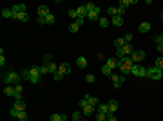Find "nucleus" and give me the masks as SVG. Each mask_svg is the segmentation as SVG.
I'll list each match as a JSON object with an SVG mask.
<instances>
[{"mask_svg": "<svg viewBox=\"0 0 163 121\" xmlns=\"http://www.w3.org/2000/svg\"><path fill=\"white\" fill-rule=\"evenodd\" d=\"M132 65H134V62H132V58L130 56H127V58H123L122 62H120V74L123 76H129L130 74V69H132Z\"/></svg>", "mask_w": 163, "mask_h": 121, "instance_id": "1", "label": "nucleus"}, {"mask_svg": "<svg viewBox=\"0 0 163 121\" xmlns=\"http://www.w3.org/2000/svg\"><path fill=\"white\" fill-rule=\"evenodd\" d=\"M2 80H4L6 85H16V83H20L22 76H20L18 72H15V71H9V72H6V74L2 76Z\"/></svg>", "mask_w": 163, "mask_h": 121, "instance_id": "2", "label": "nucleus"}, {"mask_svg": "<svg viewBox=\"0 0 163 121\" xmlns=\"http://www.w3.org/2000/svg\"><path fill=\"white\" fill-rule=\"evenodd\" d=\"M130 76L134 78H147V67H143L141 63H134L130 69Z\"/></svg>", "mask_w": 163, "mask_h": 121, "instance_id": "3", "label": "nucleus"}, {"mask_svg": "<svg viewBox=\"0 0 163 121\" xmlns=\"http://www.w3.org/2000/svg\"><path fill=\"white\" fill-rule=\"evenodd\" d=\"M29 72H31V83L33 85H36V83H40V80H42V74H40V65H33V69H29Z\"/></svg>", "mask_w": 163, "mask_h": 121, "instance_id": "4", "label": "nucleus"}, {"mask_svg": "<svg viewBox=\"0 0 163 121\" xmlns=\"http://www.w3.org/2000/svg\"><path fill=\"white\" fill-rule=\"evenodd\" d=\"M147 78H150V80H161L163 78V71H159L158 67H149L147 69Z\"/></svg>", "mask_w": 163, "mask_h": 121, "instance_id": "5", "label": "nucleus"}, {"mask_svg": "<svg viewBox=\"0 0 163 121\" xmlns=\"http://www.w3.org/2000/svg\"><path fill=\"white\" fill-rule=\"evenodd\" d=\"M145 56H147V52H145V51H141V49H134V52L130 54V58H132V62H134V63L143 62V60H145Z\"/></svg>", "mask_w": 163, "mask_h": 121, "instance_id": "6", "label": "nucleus"}, {"mask_svg": "<svg viewBox=\"0 0 163 121\" xmlns=\"http://www.w3.org/2000/svg\"><path fill=\"white\" fill-rule=\"evenodd\" d=\"M111 80H112L114 89H120V87L123 85V81H125V78H123L122 74H114V72H112V76H111Z\"/></svg>", "mask_w": 163, "mask_h": 121, "instance_id": "7", "label": "nucleus"}, {"mask_svg": "<svg viewBox=\"0 0 163 121\" xmlns=\"http://www.w3.org/2000/svg\"><path fill=\"white\" fill-rule=\"evenodd\" d=\"M100 13H102V9L100 7H94L91 13H87V20H91V22H96V20H100Z\"/></svg>", "mask_w": 163, "mask_h": 121, "instance_id": "8", "label": "nucleus"}, {"mask_svg": "<svg viewBox=\"0 0 163 121\" xmlns=\"http://www.w3.org/2000/svg\"><path fill=\"white\" fill-rule=\"evenodd\" d=\"M51 15V11L47 6H38V18H47Z\"/></svg>", "mask_w": 163, "mask_h": 121, "instance_id": "9", "label": "nucleus"}, {"mask_svg": "<svg viewBox=\"0 0 163 121\" xmlns=\"http://www.w3.org/2000/svg\"><path fill=\"white\" fill-rule=\"evenodd\" d=\"M71 63H67V62H63V63H60V67H58V72H62L63 76L65 74H71Z\"/></svg>", "mask_w": 163, "mask_h": 121, "instance_id": "10", "label": "nucleus"}, {"mask_svg": "<svg viewBox=\"0 0 163 121\" xmlns=\"http://www.w3.org/2000/svg\"><path fill=\"white\" fill-rule=\"evenodd\" d=\"M82 114L85 117H89V116H94L96 114V107H91V105H87L85 108H82Z\"/></svg>", "mask_w": 163, "mask_h": 121, "instance_id": "11", "label": "nucleus"}, {"mask_svg": "<svg viewBox=\"0 0 163 121\" xmlns=\"http://www.w3.org/2000/svg\"><path fill=\"white\" fill-rule=\"evenodd\" d=\"M105 63H107L112 71H114V69H120V60H118V58H114V56H112V58H109Z\"/></svg>", "mask_w": 163, "mask_h": 121, "instance_id": "12", "label": "nucleus"}, {"mask_svg": "<svg viewBox=\"0 0 163 121\" xmlns=\"http://www.w3.org/2000/svg\"><path fill=\"white\" fill-rule=\"evenodd\" d=\"M150 27H152V25H150V22H141V24L138 25V31H140V33H149V31H150Z\"/></svg>", "mask_w": 163, "mask_h": 121, "instance_id": "13", "label": "nucleus"}, {"mask_svg": "<svg viewBox=\"0 0 163 121\" xmlns=\"http://www.w3.org/2000/svg\"><path fill=\"white\" fill-rule=\"evenodd\" d=\"M111 25L122 27V25H123V16H114V18H111Z\"/></svg>", "mask_w": 163, "mask_h": 121, "instance_id": "14", "label": "nucleus"}, {"mask_svg": "<svg viewBox=\"0 0 163 121\" xmlns=\"http://www.w3.org/2000/svg\"><path fill=\"white\" fill-rule=\"evenodd\" d=\"M85 100H87V103H89L91 107H98V105H100L98 98H94V96H89V94H87V96H85Z\"/></svg>", "mask_w": 163, "mask_h": 121, "instance_id": "15", "label": "nucleus"}, {"mask_svg": "<svg viewBox=\"0 0 163 121\" xmlns=\"http://www.w3.org/2000/svg\"><path fill=\"white\" fill-rule=\"evenodd\" d=\"M11 9H13L15 13H27V6H26V4H18V6H13Z\"/></svg>", "mask_w": 163, "mask_h": 121, "instance_id": "16", "label": "nucleus"}, {"mask_svg": "<svg viewBox=\"0 0 163 121\" xmlns=\"http://www.w3.org/2000/svg\"><path fill=\"white\" fill-rule=\"evenodd\" d=\"M76 11H78V18H85L87 20V7L85 6H78Z\"/></svg>", "mask_w": 163, "mask_h": 121, "instance_id": "17", "label": "nucleus"}, {"mask_svg": "<svg viewBox=\"0 0 163 121\" xmlns=\"http://www.w3.org/2000/svg\"><path fill=\"white\" fill-rule=\"evenodd\" d=\"M114 45H116V49H123V47L127 45V42H125V38L120 36V38H116V40H114Z\"/></svg>", "mask_w": 163, "mask_h": 121, "instance_id": "18", "label": "nucleus"}, {"mask_svg": "<svg viewBox=\"0 0 163 121\" xmlns=\"http://www.w3.org/2000/svg\"><path fill=\"white\" fill-rule=\"evenodd\" d=\"M107 107H109V112H116L120 105H118V101H116V100H111V101L107 103Z\"/></svg>", "mask_w": 163, "mask_h": 121, "instance_id": "19", "label": "nucleus"}, {"mask_svg": "<svg viewBox=\"0 0 163 121\" xmlns=\"http://www.w3.org/2000/svg\"><path fill=\"white\" fill-rule=\"evenodd\" d=\"M102 74H103V76H109V78H111V76H112V69L105 63V65H102Z\"/></svg>", "mask_w": 163, "mask_h": 121, "instance_id": "20", "label": "nucleus"}, {"mask_svg": "<svg viewBox=\"0 0 163 121\" xmlns=\"http://www.w3.org/2000/svg\"><path fill=\"white\" fill-rule=\"evenodd\" d=\"M76 65H78L80 69H85V67H87V58H85V56H80L78 60H76Z\"/></svg>", "mask_w": 163, "mask_h": 121, "instance_id": "21", "label": "nucleus"}, {"mask_svg": "<svg viewBox=\"0 0 163 121\" xmlns=\"http://www.w3.org/2000/svg\"><path fill=\"white\" fill-rule=\"evenodd\" d=\"M98 24H100V27H109V25H111V18H102L100 16V20H98Z\"/></svg>", "mask_w": 163, "mask_h": 121, "instance_id": "22", "label": "nucleus"}, {"mask_svg": "<svg viewBox=\"0 0 163 121\" xmlns=\"http://www.w3.org/2000/svg\"><path fill=\"white\" fill-rule=\"evenodd\" d=\"M4 94H6V96H15V85H6Z\"/></svg>", "mask_w": 163, "mask_h": 121, "instance_id": "23", "label": "nucleus"}, {"mask_svg": "<svg viewBox=\"0 0 163 121\" xmlns=\"http://www.w3.org/2000/svg\"><path fill=\"white\" fill-rule=\"evenodd\" d=\"M96 112H102V114H109V107L105 103H100L96 107Z\"/></svg>", "mask_w": 163, "mask_h": 121, "instance_id": "24", "label": "nucleus"}, {"mask_svg": "<svg viewBox=\"0 0 163 121\" xmlns=\"http://www.w3.org/2000/svg\"><path fill=\"white\" fill-rule=\"evenodd\" d=\"M58 67L60 65H56V63H47V69H49V74H54V72H58Z\"/></svg>", "mask_w": 163, "mask_h": 121, "instance_id": "25", "label": "nucleus"}, {"mask_svg": "<svg viewBox=\"0 0 163 121\" xmlns=\"http://www.w3.org/2000/svg\"><path fill=\"white\" fill-rule=\"evenodd\" d=\"M13 108H16L18 112H24V110H26V103H24V101H15V107H13Z\"/></svg>", "mask_w": 163, "mask_h": 121, "instance_id": "26", "label": "nucleus"}, {"mask_svg": "<svg viewBox=\"0 0 163 121\" xmlns=\"http://www.w3.org/2000/svg\"><path fill=\"white\" fill-rule=\"evenodd\" d=\"M122 51L125 52V56H130V54H132V52H134V47H132V45H130V43H127V45H125V47H123Z\"/></svg>", "mask_w": 163, "mask_h": 121, "instance_id": "27", "label": "nucleus"}, {"mask_svg": "<svg viewBox=\"0 0 163 121\" xmlns=\"http://www.w3.org/2000/svg\"><path fill=\"white\" fill-rule=\"evenodd\" d=\"M120 6L127 9L129 6H136V0H122V2H120Z\"/></svg>", "mask_w": 163, "mask_h": 121, "instance_id": "28", "label": "nucleus"}, {"mask_svg": "<svg viewBox=\"0 0 163 121\" xmlns=\"http://www.w3.org/2000/svg\"><path fill=\"white\" fill-rule=\"evenodd\" d=\"M107 15L111 16V18L118 16V7H107Z\"/></svg>", "mask_w": 163, "mask_h": 121, "instance_id": "29", "label": "nucleus"}, {"mask_svg": "<svg viewBox=\"0 0 163 121\" xmlns=\"http://www.w3.org/2000/svg\"><path fill=\"white\" fill-rule=\"evenodd\" d=\"M2 16H4V18H11V20H13V9H2Z\"/></svg>", "mask_w": 163, "mask_h": 121, "instance_id": "30", "label": "nucleus"}, {"mask_svg": "<svg viewBox=\"0 0 163 121\" xmlns=\"http://www.w3.org/2000/svg\"><path fill=\"white\" fill-rule=\"evenodd\" d=\"M114 58H118L120 62H122V60H123V58H127V56H125V52H123L122 49H116V54H114Z\"/></svg>", "mask_w": 163, "mask_h": 121, "instance_id": "31", "label": "nucleus"}, {"mask_svg": "<svg viewBox=\"0 0 163 121\" xmlns=\"http://www.w3.org/2000/svg\"><path fill=\"white\" fill-rule=\"evenodd\" d=\"M20 76H22V80H31V72H29V69H24L20 72Z\"/></svg>", "mask_w": 163, "mask_h": 121, "instance_id": "32", "label": "nucleus"}, {"mask_svg": "<svg viewBox=\"0 0 163 121\" xmlns=\"http://www.w3.org/2000/svg\"><path fill=\"white\" fill-rule=\"evenodd\" d=\"M82 116H83V114H82L80 110H74L71 117H73V121H80V119H82Z\"/></svg>", "mask_w": 163, "mask_h": 121, "instance_id": "33", "label": "nucleus"}, {"mask_svg": "<svg viewBox=\"0 0 163 121\" xmlns=\"http://www.w3.org/2000/svg\"><path fill=\"white\" fill-rule=\"evenodd\" d=\"M29 20V13H18V22H27Z\"/></svg>", "mask_w": 163, "mask_h": 121, "instance_id": "34", "label": "nucleus"}, {"mask_svg": "<svg viewBox=\"0 0 163 121\" xmlns=\"http://www.w3.org/2000/svg\"><path fill=\"white\" fill-rule=\"evenodd\" d=\"M54 22H56V18H54V15L51 13V15H49V16L46 18V24H47V25H53V24H54Z\"/></svg>", "mask_w": 163, "mask_h": 121, "instance_id": "35", "label": "nucleus"}, {"mask_svg": "<svg viewBox=\"0 0 163 121\" xmlns=\"http://www.w3.org/2000/svg\"><path fill=\"white\" fill-rule=\"evenodd\" d=\"M69 31H71V33H78V31H80V25L76 24V22H73V24L69 25Z\"/></svg>", "mask_w": 163, "mask_h": 121, "instance_id": "36", "label": "nucleus"}, {"mask_svg": "<svg viewBox=\"0 0 163 121\" xmlns=\"http://www.w3.org/2000/svg\"><path fill=\"white\" fill-rule=\"evenodd\" d=\"M94 117H96L98 121H107V114H102V112H96Z\"/></svg>", "mask_w": 163, "mask_h": 121, "instance_id": "37", "label": "nucleus"}, {"mask_svg": "<svg viewBox=\"0 0 163 121\" xmlns=\"http://www.w3.org/2000/svg\"><path fill=\"white\" fill-rule=\"evenodd\" d=\"M16 119H18V121H27V112H26V110H24V112H18Z\"/></svg>", "mask_w": 163, "mask_h": 121, "instance_id": "38", "label": "nucleus"}, {"mask_svg": "<svg viewBox=\"0 0 163 121\" xmlns=\"http://www.w3.org/2000/svg\"><path fill=\"white\" fill-rule=\"evenodd\" d=\"M154 67H158L159 71H163V56H159V58L156 60V63H154Z\"/></svg>", "mask_w": 163, "mask_h": 121, "instance_id": "39", "label": "nucleus"}, {"mask_svg": "<svg viewBox=\"0 0 163 121\" xmlns=\"http://www.w3.org/2000/svg\"><path fill=\"white\" fill-rule=\"evenodd\" d=\"M0 67H6V56H4V49H0Z\"/></svg>", "mask_w": 163, "mask_h": 121, "instance_id": "40", "label": "nucleus"}, {"mask_svg": "<svg viewBox=\"0 0 163 121\" xmlns=\"http://www.w3.org/2000/svg\"><path fill=\"white\" fill-rule=\"evenodd\" d=\"M85 81L89 83V85H91V83H94V81H96V78H94V74H87V76H85Z\"/></svg>", "mask_w": 163, "mask_h": 121, "instance_id": "41", "label": "nucleus"}, {"mask_svg": "<svg viewBox=\"0 0 163 121\" xmlns=\"http://www.w3.org/2000/svg\"><path fill=\"white\" fill-rule=\"evenodd\" d=\"M62 78H63L62 72H54V74H53V80H54V81H62Z\"/></svg>", "mask_w": 163, "mask_h": 121, "instance_id": "42", "label": "nucleus"}, {"mask_svg": "<svg viewBox=\"0 0 163 121\" xmlns=\"http://www.w3.org/2000/svg\"><path fill=\"white\" fill-rule=\"evenodd\" d=\"M67 15H69L71 18H78V11H76V9H69V11H67Z\"/></svg>", "mask_w": 163, "mask_h": 121, "instance_id": "43", "label": "nucleus"}, {"mask_svg": "<svg viewBox=\"0 0 163 121\" xmlns=\"http://www.w3.org/2000/svg\"><path fill=\"white\" fill-rule=\"evenodd\" d=\"M40 74H42V76L49 74V69H47V65H40Z\"/></svg>", "mask_w": 163, "mask_h": 121, "instance_id": "44", "label": "nucleus"}, {"mask_svg": "<svg viewBox=\"0 0 163 121\" xmlns=\"http://www.w3.org/2000/svg\"><path fill=\"white\" fill-rule=\"evenodd\" d=\"M49 121H62V114H53L49 117Z\"/></svg>", "mask_w": 163, "mask_h": 121, "instance_id": "45", "label": "nucleus"}, {"mask_svg": "<svg viewBox=\"0 0 163 121\" xmlns=\"http://www.w3.org/2000/svg\"><path fill=\"white\" fill-rule=\"evenodd\" d=\"M87 105H89V103H87V100H85V98H83V100H80V101H78V107H80V108H85Z\"/></svg>", "mask_w": 163, "mask_h": 121, "instance_id": "46", "label": "nucleus"}, {"mask_svg": "<svg viewBox=\"0 0 163 121\" xmlns=\"http://www.w3.org/2000/svg\"><path fill=\"white\" fill-rule=\"evenodd\" d=\"M85 7H87V13H91V11H93V9H94L96 6H94L93 2H89V4H85Z\"/></svg>", "mask_w": 163, "mask_h": 121, "instance_id": "47", "label": "nucleus"}, {"mask_svg": "<svg viewBox=\"0 0 163 121\" xmlns=\"http://www.w3.org/2000/svg\"><path fill=\"white\" fill-rule=\"evenodd\" d=\"M107 121H116V116H114V112H109V114H107Z\"/></svg>", "mask_w": 163, "mask_h": 121, "instance_id": "48", "label": "nucleus"}, {"mask_svg": "<svg viewBox=\"0 0 163 121\" xmlns=\"http://www.w3.org/2000/svg\"><path fill=\"white\" fill-rule=\"evenodd\" d=\"M123 15H125V7L118 6V16H123Z\"/></svg>", "mask_w": 163, "mask_h": 121, "instance_id": "49", "label": "nucleus"}, {"mask_svg": "<svg viewBox=\"0 0 163 121\" xmlns=\"http://www.w3.org/2000/svg\"><path fill=\"white\" fill-rule=\"evenodd\" d=\"M156 45H163V35L156 36Z\"/></svg>", "mask_w": 163, "mask_h": 121, "instance_id": "50", "label": "nucleus"}, {"mask_svg": "<svg viewBox=\"0 0 163 121\" xmlns=\"http://www.w3.org/2000/svg\"><path fill=\"white\" fill-rule=\"evenodd\" d=\"M123 38H125V42H127V43H130V42H132V35H130V33H127V35H125Z\"/></svg>", "mask_w": 163, "mask_h": 121, "instance_id": "51", "label": "nucleus"}, {"mask_svg": "<svg viewBox=\"0 0 163 121\" xmlns=\"http://www.w3.org/2000/svg\"><path fill=\"white\" fill-rule=\"evenodd\" d=\"M43 63H51V54H46V56H43Z\"/></svg>", "mask_w": 163, "mask_h": 121, "instance_id": "52", "label": "nucleus"}, {"mask_svg": "<svg viewBox=\"0 0 163 121\" xmlns=\"http://www.w3.org/2000/svg\"><path fill=\"white\" fill-rule=\"evenodd\" d=\"M76 24H78V25L82 27V25L85 24V18H76Z\"/></svg>", "mask_w": 163, "mask_h": 121, "instance_id": "53", "label": "nucleus"}, {"mask_svg": "<svg viewBox=\"0 0 163 121\" xmlns=\"http://www.w3.org/2000/svg\"><path fill=\"white\" fill-rule=\"evenodd\" d=\"M156 49H158V51H159V52L163 54V45H156Z\"/></svg>", "mask_w": 163, "mask_h": 121, "instance_id": "54", "label": "nucleus"}, {"mask_svg": "<svg viewBox=\"0 0 163 121\" xmlns=\"http://www.w3.org/2000/svg\"><path fill=\"white\" fill-rule=\"evenodd\" d=\"M62 121H67V116L65 114H62Z\"/></svg>", "mask_w": 163, "mask_h": 121, "instance_id": "55", "label": "nucleus"}, {"mask_svg": "<svg viewBox=\"0 0 163 121\" xmlns=\"http://www.w3.org/2000/svg\"><path fill=\"white\" fill-rule=\"evenodd\" d=\"M161 20H163V11H161Z\"/></svg>", "mask_w": 163, "mask_h": 121, "instance_id": "56", "label": "nucleus"}]
</instances>
